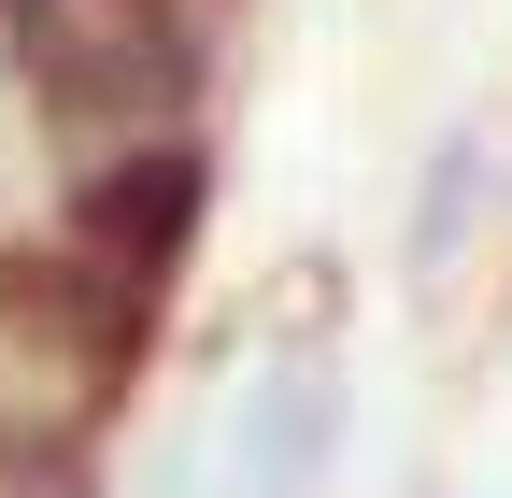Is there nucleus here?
Segmentation results:
<instances>
[{
    "label": "nucleus",
    "instance_id": "obj_1",
    "mask_svg": "<svg viewBox=\"0 0 512 498\" xmlns=\"http://www.w3.org/2000/svg\"><path fill=\"white\" fill-rule=\"evenodd\" d=\"M157 314L128 271H100L86 242H0V427H72L114 413L157 356Z\"/></svg>",
    "mask_w": 512,
    "mask_h": 498
},
{
    "label": "nucleus",
    "instance_id": "obj_4",
    "mask_svg": "<svg viewBox=\"0 0 512 498\" xmlns=\"http://www.w3.org/2000/svg\"><path fill=\"white\" fill-rule=\"evenodd\" d=\"M228 498H328L342 470V356L328 342H271L228 385Z\"/></svg>",
    "mask_w": 512,
    "mask_h": 498
},
{
    "label": "nucleus",
    "instance_id": "obj_5",
    "mask_svg": "<svg viewBox=\"0 0 512 498\" xmlns=\"http://www.w3.org/2000/svg\"><path fill=\"white\" fill-rule=\"evenodd\" d=\"M0 498H100L72 427H0Z\"/></svg>",
    "mask_w": 512,
    "mask_h": 498
},
{
    "label": "nucleus",
    "instance_id": "obj_3",
    "mask_svg": "<svg viewBox=\"0 0 512 498\" xmlns=\"http://www.w3.org/2000/svg\"><path fill=\"white\" fill-rule=\"evenodd\" d=\"M200 214H214V157L171 129V143H114V157H86L72 228H57V242H86L100 271H128L143 299H171L185 257H200Z\"/></svg>",
    "mask_w": 512,
    "mask_h": 498
},
{
    "label": "nucleus",
    "instance_id": "obj_2",
    "mask_svg": "<svg viewBox=\"0 0 512 498\" xmlns=\"http://www.w3.org/2000/svg\"><path fill=\"white\" fill-rule=\"evenodd\" d=\"M0 43L57 143H171V114L200 100L185 0H0Z\"/></svg>",
    "mask_w": 512,
    "mask_h": 498
}]
</instances>
